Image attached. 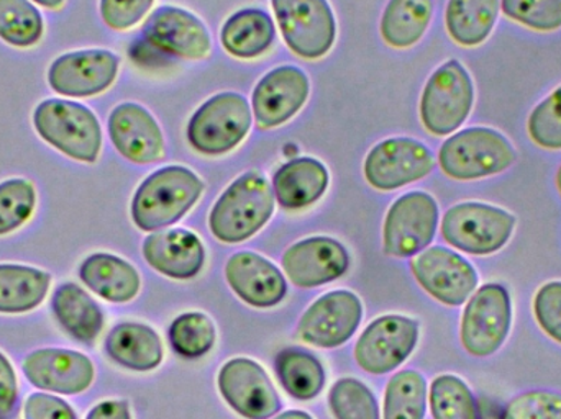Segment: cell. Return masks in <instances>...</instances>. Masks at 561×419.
<instances>
[{
    "label": "cell",
    "instance_id": "obj_17",
    "mask_svg": "<svg viewBox=\"0 0 561 419\" xmlns=\"http://www.w3.org/2000/svg\"><path fill=\"white\" fill-rule=\"evenodd\" d=\"M219 391L233 411L247 419H268L280 410V398L268 374L252 359H232L219 372Z\"/></svg>",
    "mask_w": 561,
    "mask_h": 419
},
{
    "label": "cell",
    "instance_id": "obj_21",
    "mask_svg": "<svg viewBox=\"0 0 561 419\" xmlns=\"http://www.w3.org/2000/svg\"><path fill=\"white\" fill-rule=\"evenodd\" d=\"M283 267L294 286L312 289L345 276L350 254L332 237H309L293 244L284 253Z\"/></svg>",
    "mask_w": 561,
    "mask_h": 419
},
{
    "label": "cell",
    "instance_id": "obj_27",
    "mask_svg": "<svg viewBox=\"0 0 561 419\" xmlns=\"http://www.w3.org/2000/svg\"><path fill=\"white\" fill-rule=\"evenodd\" d=\"M51 310L61 328L84 345H92L104 328V313L76 283H62L55 290Z\"/></svg>",
    "mask_w": 561,
    "mask_h": 419
},
{
    "label": "cell",
    "instance_id": "obj_14",
    "mask_svg": "<svg viewBox=\"0 0 561 419\" xmlns=\"http://www.w3.org/2000/svg\"><path fill=\"white\" fill-rule=\"evenodd\" d=\"M140 42L157 55L184 59H204L210 53L209 30L203 20L180 7L154 10L141 30Z\"/></svg>",
    "mask_w": 561,
    "mask_h": 419
},
{
    "label": "cell",
    "instance_id": "obj_30",
    "mask_svg": "<svg viewBox=\"0 0 561 419\" xmlns=\"http://www.w3.org/2000/svg\"><path fill=\"white\" fill-rule=\"evenodd\" d=\"M501 0H448L445 26L457 45H483L496 25Z\"/></svg>",
    "mask_w": 561,
    "mask_h": 419
},
{
    "label": "cell",
    "instance_id": "obj_37",
    "mask_svg": "<svg viewBox=\"0 0 561 419\" xmlns=\"http://www.w3.org/2000/svg\"><path fill=\"white\" fill-rule=\"evenodd\" d=\"M36 190L30 181L7 179L0 183V236L13 233L32 218Z\"/></svg>",
    "mask_w": 561,
    "mask_h": 419
},
{
    "label": "cell",
    "instance_id": "obj_39",
    "mask_svg": "<svg viewBox=\"0 0 561 419\" xmlns=\"http://www.w3.org/2000/svg\"><path fill=\"white\" fill-rule=\"evenodd\" d=\"M507 19L536 32H557L561 28V0H501Z\"/></svg>",
    "mask_w": 561,
    "mask_h": 419
},
{
    "label": "cell",
    "instance_id": "obj_6",
    "mask_svg": "<svg viewBox=\"0 0 561 419\" xmlns=\"http://www.w3.org/2000/svg\"><path fill=\"white\" fill-rule=\"evenodd\" d=\"M252 121L249 101L237 92H222L197 108L187 125V140L197 153L220 156L245 140Z\"/></svg>",
    "mask_w": 561,
    "mask_h": 419
},
{
    "label": "cell",
    "instance_id": "obj_22",
    "mask_svg": "<svg viewBox=\"0 0 561 419\" xmlns=\"http://www.w3.org/2000/svg\"><path fill=\"white\" fill-rule=\"evenodd\" d=\"M226 277L233 292L256 309H272L286 296L287 286L275 264L260 254H233L226 266Z\"/></svg>",
    "mask_w": 561,
    "mask_h": 419
},
{
    "label": "cell",
    "instance_id": "obj_42",
    "mask_svg": "<svg viewBox=\"0 0 561 419\" xmlns=\"http://www.w3.org/2000/svg\"><path fill=\"white\" fill-rule=\"evenodd\" d=\"M534 316L540 329L561 345V280L547 282L534 296Z\"/></svg>",
    "mask_w": 561,
    "mask_h": 419
},
{
    "label": "cell",
    "instance_id": "obj_49",
    "mask_svg": "<svg viewBox=\"0 0 561 419\" xmlns=\"http://www.w3.org/2000/svg\"><path fill=\"white\" fill-rule=\"evenodd\" d=\"M556 186H557V189H559V193L561 196V166L559 167V171H557V174H556Z\"/></svg>",
    "mask_w": 561,
    "mask_h": 419
},
{
    "label": "cell",
    "instance_id": "obj_46",
    "mask_svg": "<svg viewBox=\"0 0 561 419\" xmlns=\"http://www.w3.org/2000/svg\"><path fill=\"white\" fill-rule=\"evenodd\" d=\"M85 419H131L127 401L111 400L95 405Z\"/></svg>",
    "mask_w": 561,
    "mask_h": 419
},
{
    "label": "cell",
    "instance_id": "obj_15",
    "mask_svg": "<svg viewBox=\"0 0 561 419\" xmlns=\"http://www.w3.org/2000/svg\"><path fill=\"white\" fill-rule=\"evenodd\" d=\"M419 341V323L405 316L389 315L373 322L359 336L355 358L369 374L381 375L404 364Z\"/></svg>",
    "mask_w": 561,
    "mask_h": 419
},
{
    "label": "cell",
    "instance_id": "obj_1",
    "mask_svg": "<svg viewBox=\"0 0 561 419\" xmlns=\"http://www.w3.org/2000/svg\"><path fill=\"white\" fill-rule=\"evenodd\" d=\"M275 194L259 171H249L230 184L209 214V228L222 243L236 244L255 236L273 217Z\"/></svg>",
    "mask_w": 561,
    "mask_h": 419
},
{
    "label": "cell",
    "instance_id": "obj_35",
    "mask_svg": "<svg viewBox=\"0 0 561 419\" xmlns=\"http://www.w3.org/2000/svg\"><path fill=\"white\" fill-rule=\"evenodd\" d=\"M431 411L434 419H478L477 400L457 375H440L432 382Z\"/></svg>",
    "mask_w": 561,
    "mask_h": 419
},
{
    "label": "cell",
    "instance_id": "obj_11",
    "mask_svg": "<svg viewBox=\"0 0 561 419\" xmlns=\"http://www.w3.org/2000/svg\"><path fill=\"white\" fill-rule=\"evenodd\" d=\"M434 167V154L424 143L401 137L376 144L366 156L363 170L369 186L389 193L424 179Z\"/></svg>",
    "mask_w": 561,
    "mask_h": 419
},
{
    "label": "cell",
    "instance_id": "obj_28",
    "mask_svg": "<svg viewBox=\"0 0 561 419\" xmlns=\"http://www.w3.org/2000/svg\"><path fill=\"white\" fill-rule=\"evenodd\" d=\"M276 38L272 16L260 9H243L233 13L220 32V42L229 55L253 59L272 48Z\"/></svg>",
    "mask_w": 561,
    "mask_h": 419
},
{
    "label": "cell",
    "instance_id": "obj_24",
    "mask_svg": "<svg viewBox=\"0 0 561 419\" xmlns=\"http://www.w3.org/2000/svg\"><path fill=\"white\" fill-rule=\"evenodd\" d=\"M329 187V171L313 158H294L276 171L273 193L286 210L306 209L322 199Z\"/></svg>",
    "mask_w": 561,
    "mask_h": 419
},
{
    "label": "cell",
    "instance_id": "obj_10",
    "mask_svg": "<svg viewBox=\"0 0 561 419\" xmlns=\"http://www.w3.org/2000/svg\"><path fill=\"white\" fill-rule=\"evenodd\" d=\"M438 226V203L431 194L415 193L399 197L382 228L385 253L392 257H412L434 241Z\"/></svg>",
    "mask_w": 561,
    "mask_h": 419
},
{
    "label": "cell",
    "instance_id": "obj_7",
    "mask_svg": "<svg viewBox=\"0 0 561 419\" xmlns=\"http://www.w3.org/2000/svg\"><path fill=\"white\" fill-rule=\"evenodd\" d=\"M473 104L474 84L470 72L458 59H450L425 84L421 97L422 125L435 137H447L467 121Z\"/></svg>",
    "mask_w": 561,
    "mask_h": 419
},
{
    "label": "cell",
    "instance_id": "obj_23",
    "mask_svg": "<svg viewBox=\"0 0 561 419\" xmlns=\"http://www.w3.org/2000/svg\"><path fill=\"white\" fill-rule=\"evenodd\" d=\"M144 257L163 276L187 280L203 270L206 249L196 233L174 228L150 234L144 243Z\"/></svg>",
    "mask_w": 561,
    "mask_h": 419
},
{
    "label": "cell",
    "instance_id": "obj_31",
    "mask_svg": "<svg viewBox=\"0 0 561 419\" xmlns=\"http://www.w3.org/2000/svg\"><path fill=\"white\" fill-rule=\"evenodd\" d=\"M434 15V0H389L381 19V35L392 48L421 42Z\"/></svg>",
    "mask_w": 561,
    "mask_h": 419
},
{
    "label": "cell",
    "instance_id": "obj_20",
    "mask_svg": "<svg viewBox=\"0 0 561 419\" xmlns=\"http://www.w3.org/2000/svg\"><path fill=\"white\" fill-rule=\"evenodd\" d=\"M108 137L122 158L135 164L158 163L164 137L153 115L134 102L117 105L107 121Z\"/></svg>",
    "mask_w": 561,
    "mask_h": 419
},
{
    "label": "cell",
    "instance_id": "obj_43",
    "mask_svg": "<svg viewBox=\"0 0 561 419\" xmlns=\"http://www.w3.org/2000/svg\"><path fill=\"white\" fill-rule=\"evenodd\" d=\"M154 0H101V16L108 28L124 32L145 19Z\"/></svg>",
    "mask_w": 561,
    "mask_h": 419
},
{
    "label": "cell",
    "instance_id": "obj_32",
    "mask_svg": "<svg viewBox=\"0 0 561 419\" xmlns=\"http://www.w3.org/2000/svg\"><path fill=\"white\" fill-rule=\"evenodd\" d=\"M276 372L284 391L297 400H312L325 385V372L319 359L297 349L280 352Z\"/></svg>",
    "mask_w": 561,
    "mask_h": 419
},
{
    "label": "cell",
    "instance_id": "obj_12",
    "mask_svg": "<svg viewBox=\"0 0 561 419\" xmlns=\"http://www.w3.org/2000/svg\"><path fill=\"white\" fill-rule=\"evenodd\" d=\"M118 69L121 58L108 49L66 53L49 66L48 84L62 97H95L114 84Z\"/></svg>",
    "mask_w": 561,
    "mask_h": 419
},
{
    "label": "cell",
    "instance_id": "obj_26",
    "mask_svg": "<svg viewBox=\"0 0 561 419\" xmlns=\"http://www.w3.org/2000/svg\"><path fill=\"white\" fill-rule=\"evenodd\" d=\"M105 351L112 361L130 371L148 372L163 361V345L153 328L140 323H121L108 333Z\"/></svg>",
    "mask_w": 561,
    "mask_h": 419
},
{
    "label": "cell",
    "instance_id": "obj_48",
    "mask_svg": "<svg viewBox=\"0 0 561 419\" xmlns=\"http://www.w3.org/2000/svg\"><path fill=\"white\" fill-rule=\"evenodd\" d=\"M275 419H313L310 415L304 414V411H286V414L279 415Z\"/></svg>",
    "mask_w": 561,
    "mask_h": 419
},
{
    "label": "cell",
    "instance_id": "obj_2",
    "mask_svg": "<svg viewBox=\"0 0 561 419\" xmlns=\"http://www.w3.org/2000/svg\"><path fill=\"white\" fill-rule=\"evenodd\" d=\"M204 193V183L183 166H168L148 176L131 200V218L141 231H157L180 221Z\"/></svg>",
    "mask_w": 561,
    "mask_h": 419
},
{
    "label": "cell",
    "instance_id": "obj_29",
    "mask_svg": "<svg viewBox=\"0 0 561 419\" xmlns=\"http://www.w3.org/2000/svg\"><path fill=\"white\" fill-rule=\"evenodd\" d=\"M51 276L35 267L0 264V313L19 315L45 302Z\"/></svg>",
    "mask_w": 561,
    "mask_h": 419
},
{
    "label": "cell",
    "instance_id": "obj_38",
    "mask_svg": "<svg viewBox=\"0 0 561 419\" xmlns=\"http://www.w3.org/2000/svg\"><path fill=\"white\" fill-rule=\"evenodd\" d=\"M329 405L335 419H379L375 395L356 379H340L330 391Z\"/></svg>",
    "mask_w": 561,
    "mask_h": 419
},
{
    "label": "cell",
    "instance_id": "obj_36",
    "mask_svg": "<svg viewBox=\"0 0 561 419\" xmlns=\"http://www.w3.org/2000/svg\"><path fill=\"white\" fill-rule=\"evenodd\" d=\"M216 328L204 313H183L170 328V341L174 351L186 359L206 356L216 345Z\"/></svg>",
    "mask_w": 561,
    "mask_h": 419
},
{
    "label": "cell",
    "instance_id": "obj_45",
    "mask_svg": "<svg viewBox=\"0 0 561 419\" xmlns=\"http://www.w3.org/2000/svg\"><path fill=\"white\" fill-rule=\"evenodd\" d=\"M19 400V384L15 371L9 359L0 352V414L7 415L15 408Z\"/></svg>",
    "mask_w": 561,
    "mask_h": 419
},
{
    "label": "cell",
    "instance_id": "obj_5",
    "mask_svg": "<svg viewBox=\"0 0 561 419\" xmlns=\"http://www.w3.org/2000/svg\"><path fill=\"white\" fill-rule=\"evenodd\" d=\"M517 218L501 207L463 202L451 207L442 220V237L471 256L500 253L516 231Z\"/></svg>",
    "mask_w": 561,
    "mask_h": 419
},
{
    "label": "cell",
    "instance_id": "obj_18",
    "mask_svg": "<svg viewBox=\"0 0 561 419\" xmlns=\"http://www.w3.org/2000/svg\"><path fill=\"white\" fill-rule=\"evenodd\" d=\"M23 374L33 387L59 395L84 394L94 382V364L71 349L46 348L30 352Z\"/></svg>",
    "mask_w": 561,
    "mask_h": 419
},
{
    "label": "cell",
    "instance_id": "obj_25",
    "mask_svg": "<svg viewBox=\"0 0 561 419\" xmlns=\"http://www.w3.org/2000/svg\"><path fill=\"white\" fill-rule=\"evenodd\" d=\"M79 279L95 295L112 303L131 302L140 292V276L127 260L112 254L85 257L79 267Z\"/></svg>",
    "mask_w": 561,
    "mask_h": 419
},
{
    "label": "cell",
    "instance_id": "obj_16",
    "mask_svg": "<svg viewBox=\"0 0 561 419\" xmlns=\"http://www.w3.org/2000/svg\"><path fill=\"white\" fill-rule=\"evenodd\" d=\"M362 316V302L355 293L346 290L325 293L304 313L297 336L316 348H339L355 335Z\"/></svg>",
    "mask_w": 561,
    "mask_h": 419
},
{
    "label": "cell",
    "instance_id": "obj_47",
    "mask_svg": "<svg viewBox=\"0 0 561 419\" xmlns=\"http://www.w3.org/2000/svg\"><path fill=\"white\" fill-rule=\"evenodd\" d=\"M32 2L38 3V5L45 7V9L56 10L61 9L65 0H32Z\"/></svg>",
    "mask_w": 561,
    "mask_h": 419
},
{
    "label": "cell",
    "instance_id": "obj_3",
    "mask_svg": "<svg viewBox=\"0 0 561 419\" xmlns=\"http://www.w3.org/2000/svg\"><path fill=\"white\" fill-rule=\"evenodd\" d=\"M33 127L49 147L79 163L94 164L102 150V128L91 108L66 98H46L33 112Z\"/></svg>",
    "mask_w": 561,
    "mask_h": 419
},
{
    "label": "cell",
    "instance_id": "obj_13",
    "mask_svg": "<svg viewBox=\"0 0 561 419\" xmlns=\"http://www.w3.org/2000/svg\"><path fill=\"white\" fill-rule=\"evenodd\" d=\"M411 270L428 295L448 306H460L468 302L477 292L480 280L471 263L442 246L422 251L412 259Z\"/></svg>",
    "mask_w": 561,
    "mask_h": 419
},
{
    "label": "cell",
    "instance_id": "obj_41",
    "mask_svg": "<svg viewBox=\"0 0 561 419\" xmlns=\"http://www.w3.org/2000/svg\"><path fill=\"white\" fill-rule=\"evenodd\" d=\"M503 419H561V394L550 391L524 392L506 405Z\"/></svg>",
    "mask_w": 561,
    "mask_h": 419
},
{
    "label": "cell",
    "instance_id": "obj_33",
    "mask_svg": "<svg viewBox=\"0 0 561 419\" xmlns=\"http://www.w3.org/2000/svg\"><path fill=\"white\" fill-rule=\"evenodd\" d=\"M45 33L42 13L30 0H0V39L15 48H32Z\"/></svg>",
    "mask_w": 561,
    "mask_h": 419
},
{
    "label": "cell",
    "instance_id": "obj_44",
    "mask_svg": "<svg viewBox=\"0 0 561 419\" xmlns=\"http://www.w3.org/2000/svg\"><path fill=\"white\" fill-rule=\"evenodd\" d=\"M25 419H78L75 410L62 398L48 394H32L23 405Z\"/></svg>",
    "mask_w": 561,
    "mask_h": 419
},
{
    "label": "cell",
    "instance_id": "obj_34",
    "mask_svg": "<svg viewBox=\"0 0 561 419\" xmlns=\"http://www.w3.org/2000/svg\"><path fill=\"white\" fill-rule=\"evenodd\" d=\"M427 382L415 371H401L386 387L385 419H424Z\"/></svg>",
    "mask_w": 561,
    "mask_h": 419
},
{
    "label": "cell",
    "instance_id": "obj_19",
    "mask_svg": "<svg viewBox=\"0 0 561 419\" xmlns=\"http://www.w3.org/2000/svg\"><path fill=\"white\" fill-rule=\"evenodd\" d=\"M310 82L296 66H279L263 75L253 91L252 105L256 125L263 130L289 121L309 98Z\"/></svg>",
    "mask_w": 561,
    "mask_h": 419
},
{
    "label": "cell",
    "instance_id": "obj_4",
    "mask_svg": "<svg viewBox=\"0 0 561 419\" xmlns=\"http://www.w3.org/2000/svg\"><path fill=\"white\" fill-rule=\"evenodd\" d=\"M516 161L514 144L501 131L486 127L458 131L438 151L442 173L461 183L506 173Z\"/></svg>",
    "mask_w": 561,
    "mask_h": 419
},
{
    "label": "cell",
    "instance_id": "obj_40",
    "mask_svg": "<svg viewBox=\"0 0 561 419\" xmlns=\"http://www.w3.org/2000/svg\"><path fill=\"white\" fill-rule=\"evenodd\" d=\"M527 131L537 147L561 151V85L534 108Z\"/></svg>",
    "mask_w": 561,
    "mask_h": 419
},
{
    "label": "cell",
    "instance_id": "obj_9",
    "mask_svg": "<svg viewBox=\"0 0 561 419\" xmlns=\"http://www.w3.org/2000/svg\"><path fill=\"white\" fill-rule=\"evenodd\" d=\"M284 42L304 59H319L332 49L336 22L327 0H272Z\"/></svg>",
    "mask_w": 561,
    "mask_h": 419
},
{
    "label": "cell",
    "instance_id": "obj_8",
    "mask_svg": "<svg viewBox=\"0 0 561 419\" xmlns=\"http://www.w3.org/2000/svg\"><path fill=\"white\" fill-rule=\"evenodd\" d=\"M513 326V302L501 283H484L470 296L461 316L460 339L474 358L496 354Z\"/></svg>",
    "mask_w": 561,
    "mask_h": 419
}]
</instances>
